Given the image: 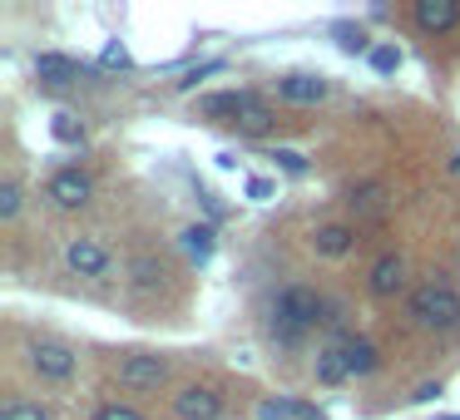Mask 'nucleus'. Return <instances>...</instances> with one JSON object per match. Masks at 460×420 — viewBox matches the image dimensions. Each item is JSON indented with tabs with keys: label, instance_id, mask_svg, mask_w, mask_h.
<instances>
[{
	"label": "nucleus",
	"instance_id": "22",
	"mask_svg": "<svg viewBox=\"0 0 460 420\" xmlns=\"http://www.w3.org/2000/svg\"><path fill=\"white\" fill-rule=\"evenodd\" d=\"M15 213H21V183L5 179V183H0V223H11Z\"/></svg>",
	"mask_w": 460,
	"mask_h": 420
},
{
	"label": "nucleus",
	"instance_id": "10",
	"mask_svg": "<svg viewBox=\"0 0 460 420\" xmlns=\"http://www.w3.org/2000/svg\"><path fill=\"white\" fill-rule=\"evenodd\" d=\"M411 15H416V25H420V31H430V35H446V31H456V25H460V5H456V0H416Z\"/></svg>",
	"mask_w": 460,
	"mask_h": 420
},
{
	"label": "nucleus",
	"instance_id": "33",
	"mask_svg": "<svg viewBox=\"0 0 460 420\" xmlns=\"http://www.w3.org/2000/svg\"><path fill=\"white\" fill-rule=\"evenodd\" d=\"M440 420H460V416H440Z\"/></svg>",
	"mask_w": 460,
	"mask_h": 420
},
{
	"label": "nucleus",
	"instance_id": "19",
	"mask_svg": "<svg viewBox=\"0 0 460 420\" xmlns=\"http://www.w3.org/2000/svg\"><path fill=\"white\" fill-rule=\"evenodd\" d=\"M367 60H371V70H376V74H396L401 70V50H396V45H371Z\"/></svg>",
	"mask_w": 460,
	"mask_h": 420
},
{
	"label": "nucleus",
	"instance_id": "31",
	"mask_svg": "<svg viewBox=\"0 0 460 420\" xmlns=\"http://www.w3.org/2000/svg\"><path fill=\"white\" fill-rule=\"evenodd\" d=\"M450 169H456V173H460V149H456V159H450Z\"/></svg>",
	"mask_w": 460,
	"mask_h": 420
},
{
	"label": "nucleus",
	"instance_id": "25",
	"mask_svg": "<svg viewBox=\"0 0 460 420\" xmlns=\"http://www.w3.org/2000/svg\"><path fill=\"white\" fill-rule=\"evenodd\" d=\"M351 208H357V213H376L381 208V188H376V183H371V188H357V193H351Z\"/></svg>",
	"mask_w": 460,
	"mask_h": 420
},
{
	"label": "nucleus",
	"instance_id": "11",
	"mask_svg": "<svg viewBox=\"0 0 460 420\" xmlns=\"http://www.w3.org/2000/svg\"><path fill=\"white\" fill-rule=\"evenodd\" d=\"M332 346H337L341 371H347V376H367V371H376V366H381L376 346H371L367 337H341V341H332Z\"/></svg>",
	"mask_w": 460,
	"mask_h": 420
},
{
	"label": "nucleus",
	"instance_id": "17",
	"mask_svg": "<svg viewBox=\"0 0 460 420\" xmlns=\"http://www.w3.org/2000/svg\"><path fill=\"white\" fill-rule=\"evenodd\" d=\"M332 35H337V45H341L347 55H361V50H367V31H361V25L337 21V25H332ZM367 55H371V50H367Z\"/></svg>",
	"mask_w": 460,
	"mask_h": 420
},
{
	"label": "nucleus",
	"instance_id": "26",
	"mask_svg": "<svg viewBox=\"0 0 460 420\" xmlns=\"http://www.w3.org/2000/svg\"><path fill=\"white\" fill-rule=\"evenodd\" d=\"M268 159H272V163H282V169H288V173H307V159H302L297 149H272Z\"/></svg>",
	"mask_w": 460,
	"mask_h": 420
},
{
	"label": "nucleus",
	"instance_id": "3",
	"mask_svg": "<svg viewBox=\"0 0 460 420\" xmlns=\"http://www.w3.org/2000/svg\"><path fill=\"white\" fill-rule=\"evenodd\" d=\"M31 371L35 376H45V381H70L75 371H80V356H75V346H65V341H50V337H40V341H31Z\"/></svg>",
	"mask_w": 460,
	"mask_h": 420
},
{
	"label": "nucleus",
	"instance_id": "7",
	"mask_svg": "<svg viewBox=\"0 0 460 420\" xmlns=\"http://www.w3.org/2000/svg\"><path fill=\"white\" fill-rule=\"evenodd\" d=\"M173 416L179 420H218L223 416V396L213 386H183L173 396Z\"/></svg>",
	"mask_w": 460,
	"mask_h": 420
},
{
	"label": "nucleus",
	"instance_id": "8",
	"mask_svg": "<svg viewBox=\"0 0 460 420\" xmlns=\"http://www.w3.org/2000/svg\"><path fill=\"white\" fill-rule=\"evenodd\" d=\"M233 124H238L243 134H268L278 119H272V109H268V100H262V94L233 90Z\"/></svg>",
	"mask_w": 460,
	"mask_h": 420
},
{
	"label": "nucleus",
	"instance_id": "20",
	"mask_svg": "<svg viewBox=\"0 0 460 420\" xmlns=\"http://www.w3.org/2000/svg\"><path fill=\"white\" fill-rule=\"evenodd\" d=\"M0 420H50V416H45V406H35V400H5Z\"/></svg>",
	"mask_w": 460,
	"mask_h": 420
},
{
	"label": "nucleus",
	"instance_id": "9",
	"mask_svg": "<svg viewBox=\"0 0 460 420\" xmlns=\"http://www.w3.org/2000/svg\"><path fill=\"white\" fill-rule=\"evenodd\" d=\"M45 193H50L60 208H84V203L94 198V183H90V173H80V169H60Z\"/></svg>",
	"mask_w": 460,
	"mask_h": 420
},
{
	"label": "nucleus",
	"instance_id": "6",
	"mask_svg": "<svg viewBox=\"0 0 460 420\" xmlns=\"http://www.w3.org/2000/svg\"><path fill=\"white\" fill-rule=\"evenodd\" d=\"M327 94H332L327 74H312V70L278 74V100H288V104H322Z\"/></svg>",
	"mask_w": 460,
	"mask_h": 420
},
{
	"label": "nucleus",
	"instance_id": "16",
	"mask_svg": "<svg viewBox=\"0 0 460 420\" xmlns=\"http://www.w3.org/2000/svg\"><path fill=\"white\" fill-rule=\"evenodd\" d=\"M183 252H189L193 262H208V258H213V228H208V223H193V228H183Z\"/></svg>",
	"mask_w": 460,
	"mask_h": 420
},
{
	"label": "nucleus",
	"instance_id": "13",
	"mask_svg": "<svg viewBox=\"0 0 460 420\" xmlns=\"http://www.w3.org/2000/svg\"><path fill=\"white\" fill-rule=\"evenodd\" d=\"M312 248H317L322 258H347V252L357 248V228H347V223H322V228L312 232Z\"/></svg>",
	"mask_w": 460,
	"mask_h": 420
},
{
	"label": "nucleus",
	"instance_id": "28",
	"mask_svg": "<svg viewBox=\"0 0 460 420\" xmlns=\"http://www.w3.org/2000/svg\"><path fill=\"white\" fill-rule=\"evenodd\" d=\"M94 420H144V416L134 406H100V410H94Z\"/></svg>",
	"mask_w": 460,
	"mask_h": 420
},
{
	"label": "nucleus",
	"instance_id": "30",
	"mask_svg": "<svg viewBox=\"0 0 460 420\" xmlns=\"http://www.w3.org/2000/svg\"><path fill=\"white\" fill-rule=\"evenodd\" d=\"M436 396H440V381H426V386H416V396H411V400L426 406V400H436Z\"/></svg>",
	"mask_w": 460,
	"mask_h": 420
},
{
	"label": "nucleus",
	"instance_id": "15",
	"mask_svg": "<svg viewBox=\"0 0 460 420\" xmlns=\"http://www.w3.org/2000/svg\"><path fill=\"white\" fill-rule=\"evenodd\" d=\"M312 406H302V400H288V396H268L258 400V420H307Z\"/></svg>",
	"mask_w": 460,
	"mask_h": 420
},
{
	"label": "nucleus",
	"instance_id": "23",
	"mask_svg": "<svg viewBox=\"0 0 460 420\" xmlns=\"http://www.w3.org/2000/svg\"><path fill=\"white\" fill-rule=\"evenodd\" d=\"M100 60H104V70H129V65H134V60H129V50H124V40H110Z\"/></svg>",
	"mask_w": 460,
	"mask_h": 420
},
{
	"label": "nucleus",
	"instance_id": "24",
	"mask_svg": "<svg viewBox=\"0 0 460 420\" xmlns=\"http://www.w3.org/2000/svg\"><path fill=\"white\" fill-rule=\"evenodd\" d=\"M159 277H164V267L154 258H134V282H139V287H154Z\"/></svg>",
	"mask_w": 460,
	"mask_h": 420
},
{
	"label": "nucleus",
	"instance_id": "1",
	"mask_svg": "<svg viewBox=\"0 0 460 420\" xmlns=\"http://www.w3.org/2000/svg\"><path fill=\"white\" fill-rule=\"evenodd\" d=\"M322 311H327L322 292L317 287H297V282H292V287H282L278 302H272V337L292 346V341H302L317 321H327Z\"/></svg>",
	"mask_w": 460,
	"mask_h": 420
},
{
	"label": "nucleus",
	"instance_id": "18",
	"mask_svg": "<svg viewBox=\"0 0 460 420\" xmlns=\"http://www.w3.org/2000/svg\"><path fill=\"white\" fill-rule=\"evenodd\" d=\"M50 134H55L60 144H84V129H80V119H75V114H65V109L50 119Z\"/></svg>",
	"mask_w": 460,
	"mask_h": 420
},
{
	"label": "nucleus",
	"instance_id": "27",
	"mask_svg": "<svg viewBox=\"0 0 460 420\" xmlns=\"http://www.w3.org/2000/svg\"><path fill=\"white\" fill-rule=\"evenodd\" d=\"M243 193H248L252 203H268L278 188H272V179H248V183H243Z\"/></svg>",
	"mask_w": 460,
	"mask_h": 420
},
{
	"label": "nucleus",
	"instance_id": "5",
	"mask_svg": "<svg viewBox=\"0 0 460 420\" xmlns=\"http://www.w3.org/2000/svg\"><path fill=\"white\" fill-rule=\"evenodd\" d=\"M164 376H169V366H164L159 356H149V351H134V356L119 361V386L124 390H159Z\"/></svg>",
	"mask_w": 460,
	"mask_h": 420
},
{
	"label": "nucleus",
	"instance_id": "32",
	"mask_svg": "<svg viewBox=\"0 0 460 420\" xmlns=\"http://www.w3.org/2000/svg\"><path fill=\"white\" fill-rule=\"evenodd\" d=\"M307 420H322V416H317V410H312V416H307Z\"/></svg>",
	"mask_w": 460,
	"mask_h": 420
},
{
	"label": "nucleus",
	"instance_id": "12",
	"mask_svg": "<svg viewBox=\"0 0 460 420\" xmlns=\"http://www.w3.org/2000/svg\"><path fill=\"white\" fill-rule=\"evenodd\" d=\"M367 287H371V297H396V292L406 287V262H401L396 252H386V258L371 267Z\"/></svg>",
	"mask_w": 460,
	"mask_h": 420
},
{
	"label": "nucleus",
	"instance_id": "2",
	"mask_svg": "<svg viewBox=\"0 0 460 420\" xmlns=\"http://www.w3.org/2000/svg\"><path fill=\"white\" fill-rule=\"evenodd\" d=\"M411 317L420 321L426 331H450L460 321V292L450 287V282H420L416 292H411Z\"/></svg>",
	"mask_w": 460,
	"mask_h": 420
},
{
	"label": "nucleus",
	"instance_id": "29",
	"mask_svg": "<svg viewBox=\"0 0 460 420\" xmlns=\"http://www.w3.org/2000/svg\"><path fill=\"white\" fill-rule=\"evenodd\" d=\"M218 70H223V60H208V65H199V70H189V74L179 80V90H193V84H199L203 74H218Z\"/></svg>",
	"mask_w": 460,
	"mask_h": 420
},
{
	"label": "nucleus",
	"instance_id": "21",
	"mask_svg": "<svg viewBox=\"0 0 460 420\" xmlns=\"http://www.w3.org/2000/svg\"><path fill=\"white\" fill-rule=\"evenodd\" d=\"M317 381H327V386H332V381H347V371H341V356H337V346H327V351L317 356Z\"/></svg>",
	"mask_w": 460,
	"mask_h": 420
},
{
	"label": "nucleus",
	"instance_id": "4",
	"mask_svg": "<svg viewBox=\"0 0 460 420\" xmlns=\"http://www.w3.org/2000/svg\"><path fill=\"white\" fill-rule=\"evenodd\" d=\"M65 262H70L75 277H104L114 267V252L100 238H70L65 242Z\"/></svg>",
	"mask_w": 460,
	"mask_h": 420
},
{
	"label": "nucleus",
	"instance_id": "14",
	"mask_svg": "<svg viewBox=\"0 0 460 420\" xmlns=\"http://www.w3.org/2000/svg\"><path fill=\"white\" fill-rule=\"evenodd\" d=\"M35 74H40L45 84H55V90H65V84H80V65L70 60V55H40L35 60Z\"/></svg>",
	"mask_w": 460,
	"mask_h": 420
}]
</instances>
